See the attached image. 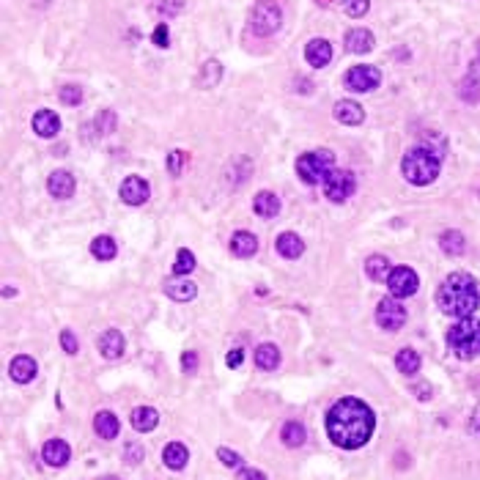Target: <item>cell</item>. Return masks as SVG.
Wrapping results in <instances>:
<instances>
[{"label":"cell","mask_w":480,"mask_h":480,"mask_svg":"<svg viewBox=\"0 0 480 480\" xmlns=\"http://www.w3.org/2000/svg\"><path fill=\"white\" fill-rule=\"evenodd\" d=\"M447 346L450 351L470 362L480 354V321L478 318H458L450 330H447Z\"/></svg>","instance_id":"4"},{"label":"cell","mask_w":480,"mask_h":480,"mask_svg":"<svg viewBox=\"0 0 480 480\" xmlns=\"http://www.w3.org/2000/svg\"><path fill=\"white\" fill-rule=\"evenodd\" d=\"M439 247H442V253H444V256L456 258V256H464V250H467V239H464V233H461V231H444V233L439 236Z\"/></svg>","instance_id":"25"},{"label":"cell","mask_w":480,"mask_h":480,"mask_svg":"<svg viewBox=\"0 0 480 480\" xmlns=\"http://www.w3.org/2000/svg\"><path fill=\"white\" fill-rule=\"evenodd\" d=\"M283 25V11L274 0H258L250 11V31L256 36H272Z\"/></svg>","instance_id":"6"},{"label":"cell","mask_w":480,"mask_h":480,"mask_svg":"<svg viewBox=\"0 0 480 480\" xmlns=\"http://www.w3.org/2000/svg\"><path fill=\"white\" fill-rule=\"evenodd\" d=\"M332 113H335V118H338L343 127H357V124L365 121V110H362V104L354 102V99H341V102L335 104Z\"/></svg>","instance_id":"15"},{"label":"cell","mask_w":480,"mask_h":480,"mask_svg":"<svg viewBox=\"0 0 480 480\" xmlns=\"http://www.w3.org/2000/svg\"><path fill=\"white\" fill-rule=\"evenodd\" d=\"M478 55H480V42H478Z\"/></svg>","instance_id":"50"},{"label":"cell","mask_w":480,"mask_h":480,"mask_svg":"<svg viewBox=\"0 0 480 480\" xmlns=\"http://www.w3.org/2000/svg\"><path fill=\"white\" fill-rule=\"evenodd\" d=\"M33 132L39 134V137H55L58 132H61V118H58V113L55 110H47V107H42V110H36V116H33Z\"/></svg>","instance_id":"17"},{"label":"cell","mask_w":480,"mask_h":480,"mask_svg":"<svg viewBox=\"0 0 480 480\" xmlns=\"http://www.w3.org/2000/svg\"><path fill=\"white\" fill-rule=\"evenodd\" d=\"M242 362H245V351L242 349L228 351V357H225V365H228V368H239Z\"/></svg>","instance_id":"44"},{"label":"cell","mask_w":480,"mask_h":480,"mask_svg":"<svg viewBox=\"0 0 480 480\" xmlns=\"http://www.w3.org/2000/svg\"><path fill=\"white\" fill-rule=\"evenodd\" d=\"M61 346H63L66 354H77V338H75L72 330H63V332H61Z\"/></svg>","instance_id":"41"},{"label":"cell","mask_w":480,"mask_h":480,"mask_svg":"<svg viewBox=\"0 0 480 480\" xmlns=\"http://www.w3.org/2000/svg\"><path fill=\"white\" fill-rule=\"evenodd\" d=\"M195 269V256L187 250V247H181L178 250V256H176V263H173V274H178V277H184V274H189Z\"/></svg>","instance_id":"33"},{"label":"cell","mask_w":480,"mask_h":480,"mask_svg":"<svg viewBox=\"0 0 480 480\" xmlns=\"http://www.w3.org/2000/svg\"><path fill=\"white\" fill-rule=\"evenodd\" d=\"M96 346L102 351V357L118 359V357L124 354V349H127V341H124V332H121V330H107L104 335H99Z\"/></svg>","instance_id":"14"},{"label":"cell","mask_w":480,"mask_h":480,"mask_svg":"<svg viewBox=\"0 0 480 480\" xmlns=\"http://www.w3.org/2000/svg\"><path fill=\"white\" fill-rule=\"evenodd\" d=\"M365 272H368L371 280H387L393 266H390V258H385V256H371L365 261Z\"/></svg>","instance_id":"31"},{"label":"cell","mask_w":480,"mask_h":480,"mask_svg":"<svg viewBox=\"0 0 480 480\" xmlns=\"http://www.w3.org/2000/svg\"><path fill=\"white\" fill-rule=\"evenodd\" d=\"M217 458L228 467V470H239V467L245 464V461H242V456H239V453H233V450H228V447H219Z\"/></svg>","instance_id":"38"},{"label":"cell","mask_w":480,"mask_h":480,"mask_svg":"<svg viewBox=\"0 0 480 480\" xmlns=\"http://www.w3.org/2000/svg\"><path fill=\"white\" fill-rule=\"evenodd\" d=\"M368 6H371V0H346V14L362 17V14H368Z\"/></svg>","instance_id":"39"},{"label":"cell","mask_w":480,"mask_h":480,"mask_svg":"<svg viewBox=\"0 0 480 480\" xmlns=\"http://www.w3.org/2000/svg\"><path fill=\"white\" fill-rule=\"evenodd\" d=\"M58 96H61V102H63V104H69V107L83 104V88L80 86H63Z\"/></svg>","instance_id":"36"},{"label":"cell","mask_w":480,"mask_h":480,"mask_svg":"<svg viewBox=\"0 0 480 480\" xmlns=\"http://www.w3.org/2000/svg\"><path fill=\"white\" fill-rule=\"evenodd\" d=\"M395 365H398V371H401V373L415 376V373L420 371L423 359H420V354H417L415 349H401L398 351V357H395Z\"/></svg>","instance_id":"30"},{"label":"cell","mask_w":480,"mask_h":480,"mask_svg":"<svg viewBox=\"0 0 480 480\" xmlns=\"http://www.w3.org/2000/svg\"><path fill=\"white\" fill-rule=\"evenodd\" d=\"M236 480H266V475H263L261 470H242Z\"/></svg>","instance_id":"46"},{"label":"cell","mask_w":480,"mask_h":480,"mask_svg":"<svg viewBox=\"0 0 480 480\" xmlns=\"http://www.w3.org/2000/svg\"><path fill=\"white\" fill-rule=\"evenodd\" d=\"M415 393H417V398H420V401H428V398H431V387H428V385H420Z\"/></svg>","instance_id":"48"},{"label":"cell","mask_w":480,"mask_h":480,"mask_svg":"<svg viewBox=\"0 0 480 480\" xmlns=\"http://www.w3.org/2000/svg\"><path fill=\"white\" fill-rule=\"evenodd\" d=\"M96 130L102 132V134H113L116 132V113L113 110H102L96 116Z\"/></svg>","instance_id":"37"},{"label":"cell","mask_w":480,"mask_h":480,"mask_svg":"<svg viewBox=\"0 0 480 480\" xmlns=\"http://www.w3.org/2000/svg\"><path fill=\"white\" fill-rule=\"evenodd\" d=\"M324 195L332 201V203H346L354 189H357V178L351 171H332L324 181Z\"/></svg>","instance_id":"7"},{"label":"cell","mask_w":480,"mask_h":480,"mask_svg":"<svg viewBox=\"0 0 480 480\" xmlns=\"http://www.w3.org/2000/svg\"><path fill=\"white\" fill-rule=\"evenodd\" d=\"M373 428H376V417L371 406L362 403L359 398H341L327 412V434L343 450L362 447L373 437Z\"/></svg>","instance_id":"1"},{"label":"cell","mask_w":480,"mask_h":480,"mask_svg":"<svg viewBox=\"0 0 480 480\" xmlns=\"http://www.w3.org/2000/svg\"><path fill=\"white\" fill-rule=\"evenodd\" d=\"M305 61L313 69H324L332 61V44L327 39H310L305 47Z\"/></svg>","instance_id":"12"},{"label":"cell","mask_w":480,"mask_h":480,"mask_svg":"<svg viewBox=\"0 0 480 480\" xmlns=\"http://www.w3.org/2000/svg\"><path fill=\"white\" fill-rule=\"evenodd\" d=\"M437 305L444 316L453 318H472L480 307V283L470 272H453L442 280L437 291Z\"/></svg>","instance_id":"2"},{"label":"cell","mask_w":480,"mask_h":480,"mask_svg":"<svg viewBox=\"0 0 480 480\" xmlns=\"http://www.w3.org/2000/svg\"><path fill=\"white\" fill-rule=\"evenodd\" d=\"M69 456H72V447L63 439H49L42 450V458L49 467H66L69 464Z\"/></svg>","instance_id":"18"},{"label":"cell","mask_w":480,"mask_h":480,"mask_svg":"<svg viewBox=\"0 0 480 480\" xmlns=\"http://www.w3.org/2000/svg\"><path fill=\"white\" fill-rule=\"evenodd\" d=\"M464 83L480 88V55L470 63V72H467V80H464Z\"/></svg>","instance_id":"42"},{"label":"cell","mask_w":480,"mask_h":480,"mask_svg":"<svg viewBox=\"0 0 480 480\" xmlns=\"http://www.w3.org/2000/svg\"><path fill=\"white\" fill-rule=\"evenodd\" d=\"M335 171V154L332 151H307L297 157V176L305 184H318Z\"/></svg>","instance_id":"5"},{"label":"cell","mask_w":480,"mask_h":480,"mask_svg":"<svg viewBox=\"0 0 480 480\" xmlns=\"http://www.w3.org/2000/svg\"><path fill=\"white\" fill-rule=\"evenodd\" d=\"M387 288H390V297L406 300V297H412L420 288V277L409 266H395L393 272H390V277H387Z\"/></svg>","instance_id":"9"},{"label":"cell","mask_w":480,"mask_h":480,"mask_svg":"<svg viewBox=\"0 0 480 480\" xmlns=\"http://www.w3.org/2000/svg\"><path fill=\"white\" fill-rule=\"evenodd\" d=\"M274 250H277L283 258H300V256L305 253V242H302V236H297L294 231H286V233L277 236Z\"/></svg>","instance_id":"21"},{"label":"cell","mask_w":480,"mask_h":480,"mask_svg":"<svg viewBox=\"0 0 480 480\" xmlns=\"http://www.w3.org/2000/svg\"><path fill=\"white\" fill-rule=\"evenodd\" d=\"M91 253H93V258H99V261H113V258L118 256L116 239H113V236H96V239L91 242Z\"/></svg>","instance_id":"28"},{"label":"cell","mask_w":480,"mask_h":480,"mask_svg":"<svg viewBox=\"0 0 480 480\" xmlns=\"http://www.w3.org/2000/svg\"><path fill=\"white\" fill-rule=\"evenodd\" d=\"M439 171H442V154L426 148V146H417V148H409L401 160V173L409 184H417V187H426L431 181H437Z\"/></svg>","instance_id":"3"},{"label":"cell","mask_w":480,"mask_h":480,"mask_svg":"<svg viewBox=\"0 0 480 480\" xmlns=\"http://www.w3.org/2000/svg\"><path fill=\"white\" fill-rule=\"evenodd\" d=\"M382 83V72L376 66H368V63H357L346 72V88L354 93H368V91H376Z\"/></svg>","instance_id":"8"},{"label":"cell","mask_w":480,"mask_h":480,"mask_svg":"<svg viewBox=\"0 0 480 480\" xmlns=\"http://www.w3.org/2000/svg\"><path fill=\"white\" fill-rule=\"evenodd\" d=\"M346 49L349 52H354V55H362V52H368V49H373V44H376V39H373V33L368 31V28H354V31H349L346 33Z\"/></svg>","instance_id":"22"},{"label":"cell","mask_w":480,"mask_h":480,"mask_svg":"<svg viewBox=\"0 0 480 480\" xmlns=\"http://www.w3.org/2000/svg\"><path fill=\"white\" fill-rule=\"evenodd\" d=\"M47 189H49L52 198L66 201V198L75 195V176L69 173V171H55V173H49V178H47Z\"/></svg>","instance_id":"16"},{"label":"cell","mask_w":480,"mask_h":480,"mask_svg":"<svg viewBox=\"0 0 480 480\" xmlns=\"http://www.w3.org/2000/svg\"><path fill=\"white\" fill-rule=\"evenodd\" d=\"M165 294H168L171 300H176V302H189V300H195L198 286H195L192 280L178 277V280H168V283H165Z\"/></svg>","instance_id":"24"},{"label":"cell","mask_w":480,"mask_h":480,"mask_svg":"<svg viewBox=\"0 0 480 480\" xmlns=\"http://www.w3.org/2000/svg\"><path fill=\"white\" fill-rule=\"evenodd\" d=\"M130 423H132V428H134V431L148 434V431H154V428L160 426V412H157V409H151V406H137V409L132 412Z\"/></svg>","instance_id":"20"},{"label":"cell","mask_w":480,"mask_h":480,"mask_svg":"<svg viewBox=\"0 0 480 480\" xmlns=\"http://www.w3.org/2000/svg\"><path fill=\"white\" fill-rule=\"evenodd\" d=\"M124 456L130 458V464H140V461H143V450H140V447H134V444H130V447L124 450Z\"/></svg>","instance_id":"45"},{"label":"cell","mask_w":480,"mask_h":480,"mask_svg":"<svg viewBox=\"0 0 480 480\" xmlns=\"http://www.w3.org/2000/svg\"><path fill=\"white\" fill-rule=\"evenodd\" d=\"M8 373H11V379H14L17 385H28V382H33V376L39 373V365H36V359H33V357L20 354V357H14V359H11Z\"/></svg>","instance_id":"13"},{"label":"cell","mask_w":480,"mask_h":480,"mask_svg":"<svg viewBox=\"0 0 480 480\" xmlns=\"http://www.w3.org/2000/svg\"><path fill=\"white\" fill-rule=\"evenodd\" d=\"M253 212H256L258 217H263V219L277 217V215H280V198H277L274 192L263 189V192H258V195H256V201H253Z\"/></svg>","instance_id":"23"},{"label":"cell","mask_w":480,"mask_h":480,"mask_svg":"<svg viewBox=\"0 0 480 480\" xmlns=\"http://www.w3.org/2000/svg\"><path fill=\"white\" fill-rule=\"evenodd\" d=\"M118 195H121V201H124V203H130V206H140V203H146V201H148L151 189H148V181H146L143 176H127V178L121 181V187H118Z\"/></svg>","instance_id":"11"},{"label":"cell","mask_w":480,"mask_h":480,"mask_svg":"<svg viewBox=\"0 0 480 480\" xmlns=\"http://www.w3.org/2000/svg\"><path fill=\"white\" fill-rule=\"evenodd\" d=\"M219 77H222L219 61H206V63H203V75H201V86H206V88L217 86Z\"/></svg>","instance_id":"34"},{"label":"cell","mask_w":480,"mask_h":480,"mask_svg":"<svg viewBox=\"0 0 480 480\" xmlns=\"http://www.w3.org/2000/svg\"><path fill=\"white\" fill-rule=\"evenodd\" d=\"M305 426L302 423H297V420H288L286 426H283V434H280V439L288 444V447H300V444H305Z\"/></svg>","instance_id":"32"},{"label":"cell","mask_w":480,"mask_h":480,"mask_svg":"<svg viewBox=\"0 0 480 480\" xmlns=\"http://www.w3.org/2000/svg\"><path fill=\"white\" fill-rule=\"evenodd\" d=\"M187 160H189V154H187V151H181V148L171 151V154H168V171H171V176H181L184 165H187Z\"/></svg>","instance_id":"35"},{"label":"cell","mask_w":480,"mask_h":480,"mask_svg":"<svg viewBox=\"0 0 480 480\" xmlns=\"http://www.w3.org/2000/svg\"><path fill=\"white\" fill-rule=\"evenodd\" d=\"M93 431L102 439H116L118 437V417L113 412H96L93 417Z\"/></svg>","instance_id":"27"},{"label":"cell","mask_w":480,"mask_h":480,"mask_svg":"<svg viewBox=\"0 0 480 480\" xmlns=\"http://www.w3.org/2000/svg\"><path fill=\"white\" fill-rule=\"evenodd\" d=\"M376 324L387 332H398L406 324V307L401 305L395 297H385L376 307Z\"/></svg>","instance_id":"10"},{"label":"cell","mask_w":480,"mask_h":480,"mask_svg":"<svg viewBox=\"0 0 480 480\" xmlns=\"http://www.w3.org/2000/svg\"><path fill=\"white\" fill-rule=\"evenodd\" d=\"M231 253L236 258H250L258 253V236H253L250 231H236L231 236Z\"/></svg>","instance_id":"19"},{"label":"cell","mask_w":480,"mask_h":480,"mask_svg":"<svg viewBox=\"0 0 480 480\" xmlns=\"http://www.w3.org/2000/svg\"><path fill=\"white\" fill-rule=\"evenodd\" d=\"M470 431H472L475 437H480V403L475 406V412H472V420H470Z\"/></svg>","instance_id":"47"},{"label":"cell","mask_w":480,"mask_h":480,"mask_svg":"<svg viewBox=\"0 0 480 480\" xmlns=\"http://www.w3.org/2000/svg\"><path fill=\"white\" fill-rule=\"evenodd\" d=\"M154 44H157V47H168V25H165V22H160V25H157V31H154Z\"/></svg>","instance_id":"43"},{"label":"cell","mask_w":480,"mask_h":480,"mask_svg":"<svg viewBox=\"0 0 480 480\" xmlns=\"http://www.w3.org/2000/svg\"><path fill=\"white\" fill-rule=\"evenodd\" d=\"M256 365H258L261 371H274V368L280 365V349H277L274 343H261V346L256 349Z\"/></svg>","instance_id":"29"},{"label":"cell","mask_w":480,"mask_h":480,"mask_svg":"<svg viewBox=\"0 0 480 480\" xmlns=\"http://www.w3.org/2000/svg\"><path fill=\"white\" fill-rule=\"evenodd\" d=\"M96 480H121V478H116V475H104V478H96Z\"/></svg>","instance_id":"49"},{"label":"cell","mask_w":480,"mask_h":480,"mask_svg":"<svg viewBox=\"0 0 480 480\" xmlns=\"http://www.w3.org/2000/svg\"><path fill=\"white\" fill-rule=\"evenodd\" d=\"M162 461H165L168 470H184L187 461H189V450H187L181 442H171V444H165V450H162Z\"/></svg>","instance_id":"26"},{"label":"cell","mask_w":480,"mask_h":480,"mask_svg":"<svg viewBox=\"0 0 480 480\" xmlns=\"http://www.w3.org/2000/svg\"><path fill=\"white\" fill-rule=\"evenodd\" d=\"M181 368H184V373H195L198 371V351H184L181 354Z\"/></svg>","instance_id":"40"}]
</instances>
